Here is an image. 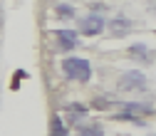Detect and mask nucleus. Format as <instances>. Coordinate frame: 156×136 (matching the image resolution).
Here are the masks:
<instances>
[{
	"instance_id": "1",
	"label": "nucleus",
	"mask_w": 156,
	"mask_h": 136,
	"mask_svg": "<svg viewBox=\"0 0 156 136\" xmlns=\"http://www.w3.org/2000/svg\"><path fill=\"white\" fill-rule=\"evenodd\" d=\"M62 69L74 82H89L92 79V65L87 60H82V57H67L62 62Z\"/></svg>"
},
{
	"instance_id": "2",
	"label": "nucleus",
	"mask_w": 156,
	"mask_h": 136,
	"mask_svg": "<svg viewBox=\"0 0 156 136\" xmlns=\"http://www.w3.org/2000/svg\"><path fill=\"white\" fill-rule=\"evenodd\" d=\"M119 89L122 92H144L146 89V74L141 69H129L119 77Z\"/></svg>"
},
{
	"instance_id": "3",
	"label": "nucleus",
	"mask_w": 156,
	"mask_h": 136,
	"mask_svg": "<svg viewBox=\"0 0 156 136\" xmlns=\"http://www.w3.org/2000/svg\"><path fill=\"white\" fill-rule=\"evenodd\" d=\"M104 17L102 15H87V17H82L80 20V27H82V35H87V37H97V35H102L104 32Z\"/></svg>"
},
{
	"instance_id": "4",
	"label": "nucleus",
	"mask_w": 156,
	"mask_h": 136,
	"mask_svg": "<svg viewBox=\"0 0 156 136\" xmlns=\"http://www.w3.org/2000/svg\"><path fill=\"white\" fill-rule=\"evenodd\" d=\"M154 106L151 104H141V102H129L124 104V111L119 114V119H129V121H141L144 114H151Z\"/></svg>"
},
{
	"instance_id": "5",
	"label": "nucleus",
	"mask_w": 156,
	"mask_h": 136,
	"mask_svg": "<svg viewBox=\"0 0 156 136\" xmlns=\"http://www.w3.org/2000/svg\"><path fill=\"white\" fill-rule=\"evenodd\" d=\"M109 30L112 37H126L131 32V23L126 20V17H114V20H109V25H104Z\"/></svg>"
},
{
	"instance_id": "6",
	"label": "nucleus",
	"mask_w": 156,
	"mask_h": 136,
	"mask_svg": "<svg viewBox=\"0 0 156 136\" xmlns=\"http://www.w3.org/2000/svg\"><path fill=\"white\" fill-rule=\"evenodd\" d=\"M55 37H57V42H60L62 50H74L77 45H80V35H77L74 30H57Z\"/></svg>"
},
{
	"instance_id": "7",
	"label": "nucleus",
	"mask_w": 156,
	"mask_h": 136,
	"mask_svg": "<svg viewBox=\"0 0 156 136\" xmlns=\"http://www.w3.org/2000/svg\"><path fill=\"white\" fill-rule=\"evenodd\" d=\"M129 57H134V60H139V62H149V47L136 42V45L129 47Z\"/></svg>"
},
{
	"instance_id": "8",
	"label": "nucleus",
	"mask_w": 156,
	"mask_h": 136,
	"mask_svg": "<svg viewBox=\"0 0 156 136\" xmlns=\"http://www.w3.org/2000/svg\"><path fill=\"white\" fill-rule=\"evenodd\" d=\"M50 136H69L67 134V126L60 116H52V126H50Z\"/></svg>"
},
{
	"instance_id": "9",
	"label": "nucleus",
	"mask_w": 156,
	"mask_h": 136,
	"mask_svg": "<svg viewBox=\"0 0 156 136\" xmlns=\"http://www.w3.org/2000/svg\"><path fill=\"white\" fill-rule=\"evenodd\" d=\"M77 136H104V129L99 124H84L80 131H77Z\"/></svg>"
},
{
	"instance_id": "10",
	"label": "nucleus",
	"mask_w": 156,
	"mask_h": 136,
	"mask_svg": "<svg viewBox=\"0 0 156 136\" xmlns=\"http://www.w3.org/2000/svg\"><path fill=\"white\" fill-rule=\"evenodd\" d=\"M87 114V109L82 106V104H69L67 106V116H69V124H74L77 119H80V116H84Z\"/></svg>"
},
{
	"instance_id": "11",
	"label": "nucleus",
	"mask_w": 156,
	"mask_h": 136,
	"mask_svg": "<svg viewBox=\"0 0 156 136\" xmlns=\"http://www.w3.org/2000/svg\"><path fill=\"white\" fill-rule=\"evenodd\" d=\"M55 12H57V17H65V20H67V17H74V8L69 3H60Z\"/></svg>"
}]
</instances>
